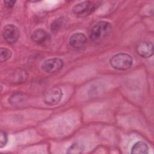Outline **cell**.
I'll list each match as a JSON object with an SVG mask.
<instances>
[{
    "label": "cell",
    "mask_w": 154,
    "mask_h": 154,
    "mask_svg": "<svg viewBox=\"0 0 154 154\" xmlns=\"http://www.w3.org/2000/svg\"><path fill=\"white\" fill-rule=\"evenodd\" d=\"M1 135L0 147L2 148L7 144V141H8V137H7V134L5 132L2 131H1V135Z\"/></svg>",
    "instance_id": "obj_14"
},
{
    "label": "cell",
    "mask_w": 154,
    "mask_h": 154,
    "mask_svg": "<svg viewBox=\"0 0 154 154\" xmlns=\"http://www.w3.org/2000/svg\"><path fill=\"white\" fill-rule=\"evenodd\" d=\"M84 150V147L82 144H80L77 143L72 144L67 150L68 153H82Z\"/></svg>",
    "instance_id": "obj_12"
},
{
    "label": "cell",
    "mask_w": 154,
    "mask_h": 154,
    "mask_svg": "<svg viewBox=\"0 0 154 154\" xmlns=\"http://www.w3.org/2000/svg\"><path fill=\"white\" fill-rule=\"evenodd\" d=\"M15 3H16L15 1H4L5 5L8 8L13 7L15 4Z\"/></svg>",
    "instance_id": "obj_15"
},
{
    "label": "cell",
    "mask_w": 154,
    "mask_h": 154,
    "mask_svg": "<svg viewBox=\"0 0 154 154\" xmlns=\"http://www.w3.org/2000/svg\"><path fill=\"white\" fill-rule=\"evenodd\" d=\"M87 43L86 36L81 32L75 33L69 38V45L75 50H81L84 48Z\"/></svg>",
    "instance_id": "obj_7"
},
{
    "label": "cell",
    "mask_w": 154,
    "mask_h": 154,
    "mask_svg": "<svg viewBox=\"0 0 154 154\" xmlns=\"http://www.w3.org/2000/svg\"><path fill=\"white\" fill-rule=\"evenodd\" d=\"M98 2L87 1L75 5L73 9V14L79 17H83L89 16L93 13L99 5Z\"/></svg>",
    "instance_id": "obj_3"
},
{
    "label": "cell",
    "mask_w": 154,
    "mask_h": 154,
    "mask_svg": "<svg viewBox=\"0 0 154 154\" xmlns=\"http://www.w3.org/2000/svg\"><path fill=\"white\" fill-rule=\"evenodd\" d=\"M111 29V25L108 22H99L91 28L90 32V38L93 42H99L109 34Z\"/></svg>",
    "instance_id": "obj_1"
},
{
    "label": "cell",
    "mask_w": 154,
    "mask_h": 154,
    "mask_svg": "<svg viewBox=\"0 0 154 154\" xmlns=\"http://www.w3.org/2000/svg\"><path fill=\"white\" fill-rule=\"evenodd\" d=\"M63 97V92L60 88L54 87L46 91L43 96L44 102L49 105L58 103Z\"/></svg>",
    "instance_id": "obj_4"
},
{
    "label": "cell",
    "mask_w": 154,
    "mask_h": 154,
    "mask_svg": "<svg viewBox=\"0 0 154 154\" xmlns=\"http://www.w3.org/2000/svg\"><path fill=\"white\" fill-rule=\"evenodd\" d=\"M133 63L132 57L126 53H119L114 55L110 60L111 66L119 70H125L129 69Z\"/></svg>",
    "instance_id": "obj_2"
},
{
    "label": "cell",
    "mask_w": 154,
    "mask_h": 154,
    "mask_svg": "<svg viewBox=\"0 0 154 154\" xmlns=\"http://www.w3.org/2000/svg\"><path fill=\"white\" fill-rule=\"evenodd\" d=\"M2 35L8 43L13 44L16 43L19 37V30L16 26L8 24L3 28Z\"/></svg>",
    "instance_id": "obj_5"
},
{
    "label": "cell",
    "mask_w": 154,
    "mask_h": 154,
    "mask_svg": "<svg viewBox=\"0 0 154 154\" xmlns=\"http://www.w3.org/2000/svg\"><path fill=\"white\" fill-rule=\"evenodd\" d=\"M149 147L144 141H138L134 144L131 149V153L145 154L148 153Z\"/></svg>",
    "instance_id": "obj_10"
},
{
    "label": "cell",
    "mask_w": 154,
    "mask_h": 154,
    "mask_svg": "<svg viewBox=\"0 0 154 154\" xmlns=\"http://www.w3.org/2000/svg\"><path fill=\"white\" fill-rule=\"evenodd\" d=\"M12 55L11 51L4 48H1L0 49V61L1 63H4L8 60H9Z\"/></svg>",
    "instance_id": "obj_11"
},
{
    "label": "cell",
    "mask_w": 154,
    "mask_h": 154,
    "mask_svg": "<svg viewBox=\"0 0 154 154\" xmlns=\"http://www.w3.org/2000/svg\"><path fill=\"white\" fill-rule=\"evenodd\" d=\"M136 51L138 55L147 58L153 54V46L151 42H141L137 45Z\"/></svg>",
    "instance_id": "obj_8"
},
{
    "label": "cell",
    "mask_w": 154,
    "mask_h": 154,
    "mask_svg": "<svg viewBox=\"0 0 154 154\" xmlns=\"http://www.w3.org/2000/svg\"><path fill=\"white\" fill-rule=\"evenodd\" d=\"M24 97L22 96L20 94H14L12 96L10 99H9V102H10L12 105H17L22 103L24 101Z\"/></svg>",
    "instance_id": "obj_13"
},
{
    "label": "cell",
    "mask_w": 154,
    "mask_h": 154,
    "mask_svg": "<svg viewBox=\"0 0 154 154\" xmlns=\"http://www.w3.org/2000/svg\"><path fill=\"white\" fill-rule=\"evenodd\" d=\"M50 38V35L45 30L38 29L35 30L31 35L32 40L38 45H42L46 43Z\"/></svg>",
    "instance_id": "obj_9"
},
{
    "label": "cell",
    "mask_w": 154,
    "mask_h": 154,
    "mask_svg": "<svg viewBox=\"0 0 154 154\" xmlns=\"http://www.w3.org/2000/svg\"><path fill=\"white\" fill-rule=\"evenodd\" d=\"M63 67V61L58 58L45 60L42 64V70L48 73H54L60 71Z\"/></svg>",
    "instance_id": "obj_6"
}]
</instances>
